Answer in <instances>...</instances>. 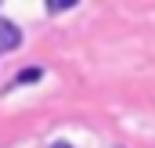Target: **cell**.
Returning a JSON list of instances; mask_svg holds the SVG:
<instances>
[{
	"label": "cell",
	"instance_id": "3",
	"mask_svg": "<svg viewBox=\"0 0 155 148\" xmlns=\"http://www.w3.org/2000/svg\"><path fill=\"white\" fill-rule=\"evenodd\" d=\"M69 7H72V4H65V0H51V4H47V11H51V15H58V11H69Z\"/></svg>",
	"mask_w": 155,
	"mask_h": 148
},
{
	"label": "cell",
	"instance_id": "4",
	"mask_svg": "<svg viewBox=\"0 0 155 148\" xmlns=\"http://www.w3.org/2000/svg\"><path fill=\"white\" fill-rule=\"evenodd\" d=\"M51 148H72V145H65V141H58V145H51Z\"/></svg>",
	"mask_w": 155,
	"mask_h": 148
},
{
	"label": "cell",
	"instance_id": "2",
	"mask_svg": "<svg viewBox=\"0 0 155 148\" xmlns=\"http://www.w3.org/2000/svg\"><path fill=\"white\" fill-rule=\"evenodd\" d=\"M40 76H43V69H22V72L15 76V87H25V83H36Z\"/></svg>",
	"mask_w": 155,
	"mask_h": 148
},
{
	"label": "cell",
	"instance_id": "1",
	"mask_svg": "<svg viewBox=\"0 0 155 148\" xmlns=\"http://www.w3.org/2000/svg\"><path fill=\"white\" fill-rule=\"evenodd\" d=\"M18 43H22L18 25H15V22H7V18H0V51H15Z\"/></svg>",
	"mask_w": 155,
	"mask_h": 148
}]
</instances>
